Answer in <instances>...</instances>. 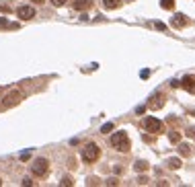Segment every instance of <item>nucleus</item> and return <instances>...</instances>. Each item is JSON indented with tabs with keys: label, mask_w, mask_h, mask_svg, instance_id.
Here are the masks:
<instances>
[{
	"label": "nucleus",
	"mask_w": 195,
	"mask_h": 187,
	"mask_svg": "<svg viewBox=\"0 0 195 187\" xmlns=\"http://www.w3.org/2000/svg\"><path fill=\"white\" fill-rule=\"evenodd\" d=\"M82 160H86V162H92L97 156H99V148L95 146V144H88V146H84L82 148Z\"/></svg>",
	"instance_id": "f257e3e1"
},
{
	"label": "nucleus",
	"mask_w": 195,
	"mask_h": 187,
	"mask_svg": "<svg viewBox=\"0 0 195 187\" xmlns=\"http://www.w3.org/2000/svg\"><path fill=\"white\" fill-rule=\"evenodd\" d=\"M51 2H53V4H56V6H62V4H64V2H66V0H51Z\"/></svg>",
	"instance_id": "20e7f679"
},
{
	"label": "nucleus",
	"mask_w": 195,
	"mask_h": 187,
	"mask_svg": "<svg viewBox=\"0 0 195 187\" xmlns=\"http://www.w3.org/2000/svg\"><path fill=\"white\" fill-rule=\"evenodd\" d=\"M47 169H49V165H47V160H45V158H37V160L31 165V171H33V175H37V177L45 175V173H47Z\"/></svg>",
	"instance_id": "f03ea898"
},
{
	"label": "nucleus",
	"mask_w": 195,
	"mask_h": 187,
	"mask_svg": "<svg viewBox=\"0 0 195 187\" xmlns=\"http://www.w3.org/2000/svg\"><path fill=\"white\" fill-rule=\"evenodd\" d=\"M19 17L21 19H31V17H35V10L31 6H21L19 8Z\"/></svg>",
	"instance_id": "7ed1b4c3"
},
{
	"label": "nucleus",
	"mask_w": 195,
	"mask_h": 187,
	"mask_svg": "<svg viewBox=\"0 0 195 187\" xmlns=\"http://www.w3.org/2000/svg\"><path fill=\"white\" fill-rule=\"evenodd\" d=\"M35 2H43V0H35Z\"/></svg>",
	"instance_id": "39448f33"
}]
</instances>
